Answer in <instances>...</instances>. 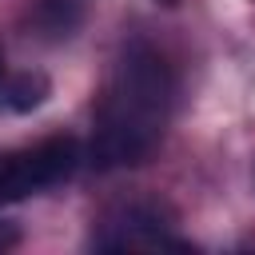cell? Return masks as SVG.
Here are the masks:
<instances>
[{
    "label": "cell",
    "instance_id": "obj_1",
    "mask_svg": "<svg viewBox=\"0 0 255 255\" xmlns=\"http://www.w3.org/2000/svg\"><path fill=\"white\" fill-rule=\"evenodd\" d=\"M175 80L167 60L147 48L131 44L116 68L112 88L96 104V135H92V163L96 167H128L139 163L171 112Z\"/></svg>",
    "mask_w": 255,
    "mask_h": 255
},
{
    "label": "cell",
    "instance_id": "obj_2",
    "mask_svg": "<svg viewBox=\"0 0 255 255\" xmlns=\"http://www.w3.org/2000/svg\"><path fill=\"white\" fill-rule=\"evenodd\" d=\"M36 191H44V179H40L32 147L28 151H0V203H20Z\"/></svg>",
    "mask_w": 255,
    "mask_h": 255
},
{
    "label": "cell",
    "instance_id": "obj_3",
    "mask_svg": "<svg viewBox=\"0 0 255 255\" xmlns=\"http://www.w3.org/2000/svg\"><path fill=\"white\" fill-rule=\"evenodd\" d=\"M48 92H52L48 76L24 72V76H16V80L8 84V104H12L16 112H32V108H40V104L48 100Z\"/></svg>",
    "mask_w": 255,
    "mask_h": 255
},
{
    "label": "cell",
    "instance_id": "obj_4",
    "mask_svg": "<svg viewBox=\"0 0 255 255\" xmlns=\"http://www.w3.org/2000/svg\"><path fill=\"white\" fill-rule=\"evenodd\" d=\"M16 243H20V231L0 219V251H8V247H16Z\"/></svg>",
    "mask_w": 255,
    "mask_h": 255
},
{
    "label": "cell",
    "instance_id": "obj_5",
    "mask_svg": "<svg viewBox=\"0 0 255 255\" xmlns=\"http://www.w3.org/2000/svg\"><path fill=\"white\" fill-rule=\"evenodd\" d=\"M0 76H4V56H0Z\"/></svg>",
    "mask_w": 255,
    "mask_h": 255
}]
</instances>
